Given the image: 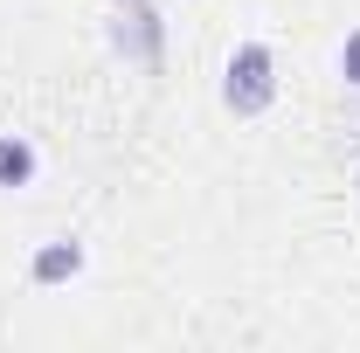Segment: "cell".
Instances as JSON below:
<instances>
[{
  "label": "cell",
  "mask_w": 360,
  "mask_h": 353,
  "mask_svg": "<svg viewBox=\"0 0 360 353\" xmlns=\"http://www.w3.org/2000/svg\"><path fill=\"white\" fill-rule=\"evenodd\" d=\"M277 63H270V49L264 42H243L236 56H229V84H222V97H229V111L236 118H257L270 97H277V77H270Z\"/></svg>",
  "instance_id": "6da1fadb"
},
{
  "label": "cell",
  "mask_w": 360,
  "mask_h": 353,
  "mask_svg": "<svg viewBox=\"0 0 360 353\" xmlns=\"http://www.w3.org/2000/svg\"><path fill=\"white\" fill-rule=\"evenodd\" d=\"M111 42L125 49V56H132V63H153V56H160V14H153V7H125V14H118V28H111Z\"/></svg>",
  "instance_id": "7a4b0ae2"
},
{
  "label": "cell",
  "mask_w": 360,
  "mask_h": 353,
  "mask_svg": "<svg viewBox=\"0 0 360 353\" xmlns=\"http://www.w3.org/2000/svg\"><path fill=\"white\" fill-rule=\"evenodd\" d=\"M35 180V146L21 132H0V187H28Z\"/></svg>",
  "instance_id": "3957f363"
},
{
  "label": "cell",
  "mask_w": 360,
  "mask_h": 353,
  "mask_svg": "<svg viewBox=\"0 0 360 353\" xmlns=\"http://www.w3.org/2000/svg\"><path fill=\"white\" fill-rule=\"evenodd\" d=\"M84 270V250L77 243H49L42 257H35V284H63V277H77Z\"/></svg>",
  "instance_id": "277c9868"
},
{
  "label": "cell",
  "mask_w": 360,
  "mask_h": 353,
  "mask_svg": "<svg viewBox=\"0 0 360 353\" xmlns=\"http://www.w3.org/2000/svg\"><path fill=\"white\" fill-rule=\"evenodd\" d=\"M340 70H347V84L360 90V28L347 35V49H340Z\"/></svg>",
  "instance_id": "5b68a950"
},
{
  "label": "cell",
  "mask_w": 360,
  "mask_h": 353,
  "mask_svg": "<svg viewBox=\"0 0 360 353\" xmlns=\"http://www.w3.org/2000/svg\"><path fill=\"white\" fill-rule=\"evenodd\" d=\"M354 187H360V174H354Z\"/></svg>",
  "instance_id": "8992f818"
}]
</instances>
